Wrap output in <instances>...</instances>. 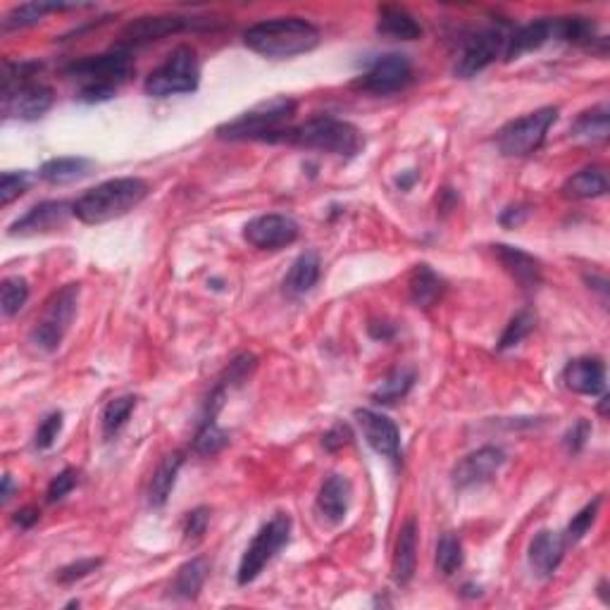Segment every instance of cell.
Instances as JSON below:
<instances>
[{
    "label": "cell",
    "instance_id": "37",
    "mask_svg": "<svg viewBox=\"0 0 610 610\" xmlns=\"http://www.w3.org/2000/svg\"><path fill=\"white\" fill-rule=\"evenodd\" d=\"M29 298V284L24 277H5L0 286V310L3 317H15Z\"/></svg>",
    "mask_w": 610,
    "mask_h": 610
},
{
    "label": "cell",
    "instance_id": "30",
    "mask_svg": "<svg viewBox=\"0 0 610 610\" xmlns=\"http://www.w3.org/2000/svg\"><path fill=\"white\" fill-rule=\"evenodd\" d=\"M208 572H210L208 558H203V556L191 558L189 563H184L182 568L177 570V575H174V582L170 589L172 596H177V599H184V601H194L196 596L201 594Z\"/></svg>",
    "mask_w": 610,
    "mask_h": 610
},
{
    "label": "cell",
    "instance_id": "44",
    "mask_svg": "<svg viewBox=\"0 0 610 610\" xmlns=\"http://www.w3.org/2000/svg\"><path fill=\"white\" fill-rule=\"evenodd\" d=\"M77 482H79V472L74 468H65L62 472H58V475L51 479V484H48L46 491L48 503H60L74 487H77Z\"/></svg>",
    "mask_w": 610,
    "mask_h": 610
},
{
    "label": "cell",
    "instance_id": "7",
    "mask_svg": "<svg viewBox=\"0 0 610 610\" xmlns=\"http://www.w3.org/2000/svg\"><path fill=\"white\" fill-rule=\"evenodd\" d=\"M79 296L82 284H65L62 289L53 291L51 298L43 303L41 315L36 317L34 327L29 332V341L36 351L55 353L70 332L74 317L79 310Z\"/></svg>",
    "mask_w": 610,
    "mask_h": 610
},
{
    "label": "cell",
    "instance_id": "18",
    "mask_svg": "<svg viewBox=\"0 0 610 610\" xmlns=\"http://www.w3.org/2000/svg\"><path fill=\"white\" fill-rule=\"evenodd\" d=\"M565 549H568V541L563 534L551 532V529H541V532L529 541V565L537 572L541 580H549L556 575L565 558Z\"/></svg>",
    "mask_w": 610,
    "mask_h": 610
},
{
    "label": "cell",
    "instance_id": "39",
    "mask_svg": "<svg viewBox=\"0 0 610 610\" xmlns=\"http://www.w3.org/2000/svg\"><path fill=\"white\" fill-rule=\"evenodd\" d=\"M599 508H601V496L599 499L587 503V506H584L577 515H572L570 525L563 534L568 544H577V541H582L584 537H587L591 525H594L596 518H599Z\"/></svg>",
    "mask_w": 610,
    "mask_h": 610
},
{
    "label": "cell",
    "instance_id": "40",
    "mask_svg": "<svg viewBox=\"0 0 610 610\" xmlns=\"http://www.w3.org/2000/svg\"><path fill=\"white\" fill-rule=\"evenodd\" d=\"M31 186V174L29 172H3L0 177V205L8 208L12 201L27 194V189Z\"/></svg>",
    "mask_w": 610,
    "mask_h": 610
},
{
    "label": "cell",
    "instance_id": "47",
    "mask_svg": "<svg viewBox=\"0 0 610 610\" xmlns=\"http://www.w3.org/2000/svg\"><path fill=\"white\" fill-rule=\"evenodd\" d=\"M591 437V425L587 420H577L575 425L568 429V434H565V448H568L570 453H580L584 444H587V439Z\"/></svg>",
    "mask_w": 610,
    "mask_h": 610
},
{
    "label": "cell",
    "instance_id": "55",
    "mask_svg": "<svg viewBox=\"0 0 610 610\" xmlns=\"http://www.w3.org/2000/svg\"><path fill=\"white\" fill-rule=\"evenodd\" d=\"M463 591H465V596H479V587H472V584H468Z\"/></svg>",
    "mask_w": 610,
    "mask_h": 610
},
{
    "label": "cell",
    "instance_id": "25",
    "mask_svg": "<svg viewBox=\"0 0 610 610\" xmlns=\"http://www.w3.org/2000/svg\"><path fill=\"white\" fill-rule=\"evenodd\" d=\"M96 163L89 158H82V155H70V158H53L46 160L41 165L39 177L43 182L53 184V186H67L74 182H82V179L89 177L93 172Z\"/></svg>",
    "mask_w": 610,
    "mask_h": 610
},
{
    "label": "cell",
    "instance_id": "33",
    "mask_svg": "<svg viewBox=\"0 0 610 610\" xmlns=\"http://www.w3.org/2000/svg\"><path fill=\"white\" fill-rule=\"evenodd\" d=\"M415 384V370L413 367H396L394 372H389L387 379L379 384L375 394V403H396L401 398L408 396V391L413 389Z\"/></svg>",
    "mask_w": 610,
    "mask_h": 610
},
{
    "label": "cell",
    "instance_id": "35",
    "mask_svg": "<svg viewBox=\"0 0 610 610\" xmlns=\"http://www.w3.org/2000/svg\"><path fill=\"white\" fill-rule=\"evenodd\" d=\"M227 444H229V434L224 432V429H220L215 417H203L201 427H198L194 437V444H191V451L198 453V456L208 458V456H217Z\"/></svg>",
    "mask_w": 610,
    "mask_h": 610
},
{
    "label": "cell",
    "instance_id": "23",
    "mask_svg": "<svg viewBox=\"0 0 610 610\" xmlns=\"http://www.w3.org/2000/svg\"><path fill=\"white\" fill-rule=\"evenodd\" d=\"M549 41H556V34H553V20L529 22L525 27L510 31L503 55H506L508 62H513L522 58L525 53L539 51V48L546 46Z\"/></svg>",
    "mask_w": 610,
    "mask_h": 610
},
{
    "label": "cell",
    "instance_id": "29",
    "mask_svg": "<svg viewBox=\"0 0 610 610\" xmlns=\"http://www.w3.org/2000/svg\"><path fill=\"white\" fill-rule=\"evenodd\" d=\"M565 198L572 201H589V198H601L608 194V177L599 165H589L584 170L575 172L568 182L563 184Z\"/></svg>",
    "mask_w": 610,
    "mask_h": 610
},
{
    "label": "cell",
    "instance_id": "22",
    "mask_svg": "<svg viewBox=\"0 0 610 610\" xmlns=\"http://www.w3.org/2000/svg\"><path fill=\"white\" fill-rule=\"evenodd\" d=\"M415 568H417V522L410 518L403 522L401 529H398L394 560H391V577H394L398 587H406V584L415 577Z\"/></svg>",
    "mask_w": 610,
    "mask_h": 610
},
{
    "label": "cell",
    "instance_id": "42",
    "mask_svg": "<svg viewBox=\"0 0 610 610\" xmlns=\"http://www.w3.org/2000/svg\"><path fill=\"white\" fill-rule=\"evenodd\" d=\"M210 525V508L198 506L191 510V513H186L184 525H182V534L186 544H198V541L203 539V534L208 532Z\"/></svg>",
    "mask_w": 610,
    "mask_h": 610
},
{
    "label": "cell",
    "instance_id": "34",
    "mask_svg": "<svg viewBox=\"0 0 610 610\" xmlns=\"http://www.w3.org/2000/svg\"><path fill=\"white\" fill-rule=\"evenodd\" d=\"M136 410V396H117L108 401V406L103 408L101 425H103V437L115 439L120 434V429L127 425V420L132 417Z\"/></svg>",
    "mask_w": 610,
    "mask_h": 610
},
{
    "label": "cell",
    "instance_id": "6",
    "mask_svg": "<svg viewBox=\"0 0 610 610\" xmlns=\"http://www.w3.org/2000/svg\"><path fill=\"white\" fill-rule=\"evenodd\" d=\"M286 143L305 151L332 153L339 158H356L365 148V139L356 124L332 115H315L298 127H291Z\"/></svg>",
    "mask_w": 610,
    "mask_h": 610
},
{
    "label": "cell",
    "instance_id": "52",
    "mask_svg": "<svg viewBox=\"0 0 610 610\" xmlns=\"http://www.w3.org/2000/svg\"><path fill=\"white\" fill-rule=\"evenodd\" d=\"M439 196H441V203H439V208H441V210H444V213H448V210H453V208H456V203H458V196H456V194H453V191H451V189H444V191H441V194H439Z\"/></svg>",
    "mask_w": 610,
    "mask_h": 610
},
{
    "label": "cell",
    "instance_id": "3",
    "mask_svg": "<svg viewBox=\"0 0 610 610\" xmlns=\"http://www.w3.org/2000/svg\"><path fill=\"white\" fill-rule=\"evenodd\" d=\"M151 186L139 177H117L89 189L74 201V217L84 224H105L129 215L146 201Z\"/></svg>",
    "mask_w": 610,
    "mask_h": 610
},
{
    "label": "cell",
    "instance_id": "16",
    "mask_svg": "<svg viewBox=\"0 0 610 610\" xmlns=\"http://www.w3.org/2000/svg\"><path fill=\"white\" fill-rule=\"evenodd\" d=\"M356 420L372 451L391 460L394 465L401 463V432H398L396 422L391 417L363 408L356 410Z\"/></svg>",
    "mask_w": 610,
    "mask_h": 610
},
{
    "label": "cell",
    "instance_id": "17",
    "mask_svg": "<svg viewBox=\"0 0 610 610\" xmlns=\"http://www.w3.org/2000/svg\"><path fill=\"white\" fill-rule=\"evenodd\" d=\"M74 215V203L67 201H46L34 205L27 215H22L20 220L12 222L8 234L10 236H41V234H53L58 229L65 227Z\"/></svg>",
    "mask_w": 610,
    "mask_h": 610
},
{
    "label": "cell",
    "instance_id": "19",
    "mask_svg": "<svg viewBox=\"0 0 610 610\" xmlns=\"http://www.w3.org/2000/svg\"><path fill=\"white\" fill-rule=\"evenodd\" d=\"M353 487L344 475H329L317 491L315 508L329 525H341L346 520L348 508H351Z\"/></svg>",
    "mask_w": 610,
    "mask_h": 610
},
{
    "label": "cell",
    "instance_id": "45",
    "mask_svg": "<svg viewBox=\"0 0 610 610\" xmlns=\"http://www.w3.org/2000/svg\"><path fill=\"white\" fill-rule=\"evenodd\" d=\"M101 565H103L101 558H82V560H77V563L65 565V568L58 572L55 580H58L60 584H72L77 580H84V577H89L91 572H96Z\"/></svg>",
    "mask_w": 610,
    "mask_h": 610
},
{
    "label": "cell",
    "instance_id": "13",
    "mask_svg": "<svg viewBox=\"0 0 610 610\" xmlns=\"http://www.w3.org/2000/svg\"><path fill=\"white\" fill-rule=\"evenodd\" d=\"M201 20H189V17H179V15H148V17H139V20L129 22L127 27H124L122 36H120V48H127V51H132V48L139 46H148V43L165 39V36L179 34V31L184 29H194V27H203Z\"/></svg>",
    "mask_w": 610,
    "mask_h": 610
},
{
    "label": "cell",
    "instance_id": "49",
    "mask_svg": "<svg viewBox=\"0 0 610 610\" xmlns=\"http://www.w3.org/2000/svg\"><path fill=\"white\" fill-rule=\"evenodd\" d=\"M39 518H41V510L34 506H27V508H20L15 515H12V522H15L20 529H31L36 522H39Z\"/></svg>",
    "mask_w": 610,
    "mask_h": 610
},
{
    "label": "cell",
    "instance_id": "11",
    "mask_svg": "<svg viewBox=\"0 0 610 610\" xmlns=\"http://www.w3.org/2000/svg\"><path fill=\"white\" fill-rule=\"evenodd\" d=\"M413 79V62L403 53L379 55L370 62V67L353 82V89L372 93V96H389L406 89Z\"/></svg>",
    "mask_w": 610,
    "mask_h": 610
},
{
    "label": "cell",
    "instance_id": "14",
    "mask_svg": "<svg viewBox=\"0 0 610 610\" xmlns=\"http://www.w3.org/2000/svg\"><path fill=\"white\" fill-rule=\"evenodd\" d=\"M301 234V227L289 215H260L253 217L244 227V239L258 251H277V248L291 246Z\"/></svg>",
    "mask_w": 610,
    "mask_h": 610
},
{
    "label": "cell",
    "instance_id": "24",
    "mask_svg": "<svg viewBox=\"0 0 610 610\" xmlns=\"http://www.w3.org/2000/svg\"><path fill=\"white\" fill-rule=\"evenodd\" d=\"M320 255L315 251H305L298 255V258L291 263L289 272H286L284 282H282V291L286 298H301L308 294L310 289L317 284V279H320Z\"/></svg>",
    "mask_w": 610,
    "mask_h": 610
},
{
    "label": "cell",
    "instance_id": "9",
    "mask_svg": "<svg viewBox=\"0 0 610 610\" xmlns=\"http://www.w3.org/2000/svg\"><path fill=\"white\" fill-rule=\"evenodd\" d=\"M558 120V108H539L529 112L525 117L503 124L496 134V148L506 158H527L537 153L541 143L546 141V134Z\"/></svg>",
    "mask_w": 610,
    "mask_h": 610
},
{
    "label": "cell",
    "instance_id": "32",
    "mask_svg": "<svg viewBox=\"0 0 610 610\" xmlns=\"http://www.w3.org/2000/svg\"><path fill=\"white\" fill-rule=\"evenodd\" d=\"M572 136L584 141H606L608 139V108L596 105L587 112H582L572 124Z\"/></svg>",
    "mask_w": 610,
    "mask_h": 610
},
{
    "label": "cell",
    "instance_id": "46",
    "mask_svg": "<svg viewBox=\"0 0 610 610\" xmlns=\"http://www.w3.org/2000/svg\"><path fill=\"white\" fill-rule=\"evenodd\" d=\"M353 441V432L351 427L344 425V422H336V425L329 429V432L322 437V446L327 448V451H341V448L348 446Z\"/></svg>",
    "mask_w": 610,
    "mask_h": 610
},
{
    "label": "cell",
    "instance_id": "12",
    "mask_svg": "<svg viewBox=\"0 0 610 610\" xmlns=\"http://www.w3.org/2000/svg\"><path fill=\"white\" fill-rule=\"evenodd\" d=\"M506 41L508 34L501 27H489L472 34L458 55L456 67H453L456 77L472 79L482 70H487L491 62L506 51Z\"/></svg>",
    "mask_w": 610,
    "mask_h": 610
},
{
    "label": "cell",
    "instance_id": "51",
    "mask_svg": "<svg viewBox=\"0 0 610 610\" xmlns=\"http://www.w3.org/2000/svg\"><path fill=\"white\" fill-rule=\"evenodd\" d=\"M417 179H420V174H417V170H408V172H401L396 177V186L401 191H410L413 189V184L417 182Z\"/></svg>",
    "mask_w": 610,
    "mask_h": 610
},
{
    "label": "cell",
    "instance_id": "4",
    "mask_svg": "<svg viewBox=\"0 0 610 610\" xmlns=\"http://www.w3.org/2000/svg\"><path fill=\"white\" fill-rule=\"evenodd\" d=\"M39 62H5L3 115L8 120L34 122L53 108V89L36 79Z\"/></svg>",
    "mask_w": 610,
    "mask_h": 610
},
{
    "label": "cell",
    "instance_id": "38",
    "mask_svg": "<svg viewBox=\"0 0 610 610\" xmlns=\"http://www.w3.org/2000/svg\"><path fill=\"white\" fill-rule=\"evenodd\" d=\"M537 327V315L532 313V310H520L518 315L510 317V322L503 329L501 339H499V351H508V348H515L520 344V341H525L529 334H532V329Z\"/></svg>",
    "mask_w": 610,
    "mask_h": 610
},
{
    "label": "cell",
    "instance_id": "48",
    "mask_svg": "<svg viewBox=\"0 0 610 610\" xmlns=\"http://www.w3.org/2000/svg\"><path fill=\"white\" fill-rule=\"evenodd\" d=\"M529 217V208L527 205H510V208L503 210V213L499 215V222L503 224L506 229H513V227H520L522 222H525Z\"/></svg>",
    "mask_w": 610,
    "mask_h": 610
},
{
    "label": "cell",
    "instance_id": "50",
    "mask_svg": "<svg viewBox=\"0 0 610 610\" xmlns=\"http://www.w3.org/2000/svg\"><path fill=\"white\" fill-rule=\"evenodd\" d=\"M367 332H370V336L375 341H389V339H394L396 329H394V325H389V322H372V325L367 327Z\"/></svg>",
    "mask_w": 610,
    "mask_h": 610
},
{
    "label": "cell",
    "instance_id": "41",
    "mask_svg": "<svg viewBox=\"0 0 610 610\" xmlns=\"http://www.w3.org/2000/svg\"><path fill=\"white\" fill-rule=\"evenodd\" d=\"M255 367H258V358H255L253 353H239V356L227 365V370H224L222 384L224 387H236V384L246 382V379L253 375Z\"/></svg>",
    "mask_w": 610,
    "mask_h": 610
},
{
    "label": "cell",
    "instance_id": "31",
    "mask_svg": "<svg viewBox=\"0 0 610 610\" xmlns=\"http://www.w3.org/2000/svg\"><path fill=\"white\" fill-rule=\"evenodd\" d=\"M89 8V5H60V3H27L8 12L3 20V29H24L31 24H39L46 12H65V10H79Z\"/></svg>",
    "mask_w": 610,
    "mask_h": 610
},
{
    "label": "cell",
    "instance_id": "27",
    "mask_svg": "<svg viewBox=\"0 0 610 610\" xmlns=\"http://www.w3.org/2000/svg\"><path fill=\"white\" fill-rule=\"evenodd\" d=\"M184 465V453L182 451H172L160 460L158 468H155L151 484H148V506L151 508H163L167 499H170L174 482H177L179 470Z\"/></svg>",
    "mask_w": 610,
    "mask_h": 610
},
{
    "label": "cell",
    "instance_id": "21",
    "mask_svg": "<svg viewBox=\"0 0 610 610\" xmlns=\"http://www.w3.org/2000/svg\"><path fill=\"white\" fill-rule=\"evenodd\" d=\"M563 382L580 396H599L606 389V365L599 358H575L565 367Z\"/></svg>",
    "mask_w": 610,
    "mask_h": 610
},
{
    "label": "cell",
    "instance_id": "43",
    "mask_svg": "<svg viewBox=\"0 0 610 610\" xmlns=\"http://www.w3.org/2000/svg\"><path fill=\"white\" fill-rule=\"evenodd\" d=\"M60 432H62V413L46 415L34 434V446L39 448V451H48V448L58 441Z\"/></svg>",
    "mask_w": 610,
    "mask_h": 610
},
{
    "label": "cell",
    "instance_id": "28",
    "mask_svg": "<svg viewBox=\"0 0 610 610\" xmlns=\"http://www.w3.org/2000/svg\"><path fill=\"white\" fill-rule=\"evenodd\" d=\"M377 31L396 41H417L422 36V24L408 10L384 5L377 12Z\"/></svg>",
    "mask_w": 610,
    "mask_h": 610
},
{
    "label": "cell",
    "instance_id": "54",
    "mask_svg": "<svg viewBox=\"0 0 610 610\" xmlns=\"http://www.w3.org/2000/svg\"><path fill=\"white\" fill-rule=\"evenodd\" d=\"M608 401H610V398H608V396H603V398H601V406H599V413H601L603 417H606V413H608Z\"/></svg>",
    "mask_w": 610,
    "mask_h": 610
},
{
    "label": "cell",
    "instance_id": "53",
    "mask_svg": "<svg viewBox=\"0 0 610 610\" xmlns=\"http://www.w3.org/2000/svg\"><path fill=\"white\" fill-rule=\"evenodd\" d=\"M10 494H12V477L5 475L3 477V494H0V496H3V503L10 501Z\"/></svg>",
    "mask_w": 610,
    "mask_h": 610
},
{
    "label": "cell",
    "instance_id": "1",
    "mask_svg": "<svg viewBox=\"0 0 610 610\" xmlns=\"http://www.w3.org/2000/svg\"><path fill=\"white\" fill-rule=\"evenodd\" d=\"M320 29L301 17H277L244 31V46L263 58H296L320 46Z\"/></svg>",
    "mask_w": 610,
    "mask_h": 610
},
{
    "label": "cell",
    "instance_id": "26",
    "mask_svg": "<svg viewBox=\"0 0 610 610\" xmlns=\"http://www.w3.org/2000/svg\"><path fill=\"white\" fill-rule=\"evenodd\" d=\"M408 294L417 308H434L446 294V282L429 265H417L410 272L408 279Z\"/></svg>",
    "mask_w": 610,
    "mask_h": 610
},
{
    "label": "cell",
    "instance_id": "2",
    "mask_svg": "<svg viewBox=\"0 0 610 610\" xmlns=\"http://www.w3.org/2000/svg\"><path fill=\"white\" fill-rule=\"evenodd\" d=\"M132 72V51L120 46L110 53L79 58L65 67L67 77H72L79 84L77 98L84 103L110 101L117 89L132 77Z\"/></svg>",
    "mask_w": 610,
    "mask_h": 610
},
{
    "label": "cell",
    "instance_id": "10",
    "mask_svg": "<svg viewBox=\"0 0 610 610\" xmlns=\"http://www.w3.org/2000/svg\"><path fill=\"white\" fill-rule=\"evenodd\" d=\"M289 537H291V518L286 513H277L267 525L258 529V534H255L251 544H248L244 556H241L236 582H239L241 587H246V584L258 580L260 572L272 563V558L289 544Z\"/></svg>",
    "mask_w": 610,
    "mask_h": 610
},
{
    "label": "cell",
    "instance_id": "5",
    "mask_svg": "<svg viewBox=\"0 0 610 610\" xmlns=\"http://www.w3.org/2000/svg\"><path fill=\"white\" fill-rule=\"evenodd\" d=\"M296 115V101L286 96H277L272 101L255 105L236 120L217 127V136L224 141H263V143H286L291 132V122Z\"/></svg>",
    "mask_w": 610,
    "mask_h": 610
},
{
    "label": "cell",
    "instance_id": "15",
    "mask_svg": "<svg viewBox=\"0 0 610 610\" xmlns=\"http://www.w3.org/2000/svg\"><path fill=\"white\" fill-rule=\"evenodd\" d=\"M506 465V453L499 446H482L472 451L453 468V487L472 489L479 484H487L499 475V470Z\"/></svg>",
    "mask_w": 610,
    "mask_h": 610
},
{
    "label": "cell",
    "instance_id": "8",
    "mask_svg": "<svg viewBox=\"0 0 610 610\" xmlns=\"http://www.w3.org/2000/svg\"><path fill=\"white\" fill-rule=\"evenodd\" d=\"M201 82V65L191 46H177L167 55L160 67L148 74L143 91L153 98L177 96V93H194Z\"/></svg>",
    "mask_w": 610,
    "mask_h": 610
},
{
    "label": "cell",
    "instance_id": "36",
    "mask_svg": "<svg viewBox=\"0 0 610 610\" xmlns=\"http://www.w3.org/2000/svg\"><path fill=\"white\" fill-rule=\"evenodd\" d=\"M463 563H465L463 541H460L458 534L446 532L437 544V568L444 572L446 577H451L463 568Z\"/></svg>",
    "mask_w": 610,
    "mask_h": 610
},
{
    "label": "cell",
    "instance_id": "20",
    "mask_svg": "<svg viewBox=\"0 0 610 610\" xmlns=\"http://www.w3.org/2000/svg\"><path fill=\"white\" fill-rule=\"evenodd\" d=\"M491 248H494L496 260H499L503 270L513 277V282H518L527 291L539 289L544 275H541V263L532 253L506 244H494Z\"/></svg>",
    "mask_w": 610,
    "mask_h": 610
}]
</instances>
